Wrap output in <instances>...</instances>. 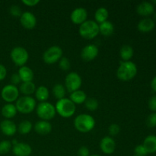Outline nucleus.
<instances>
[{
    "label": "nucleus",
    "mask_w": 156,
    "mask_h": 156,
    "mask_svg": "<svg viewBox=\"0 0 156 156\" xmlns=\"http://www.w3.org/2000/svg\"><path fill=\"white\" fill-rule=\"evenodd\" d=\"M137 66L132 61H121L117 70V76L120 81L129 82L137 74Z\"/></svg>",
    "instance_id": "f257e3e1"
},
{
    "label": "nucleus",
    "mask_w": 156,
    "mask_h": 156,
    "mask_svg": "<svg viewBox=\"0 0 156 156\" xmlns=\"http://www.w3.org/2000/svg\"><path fill=\"white\" fill-rule=\"evenodd\" d=\"M95 120L90 114H81L76 117L74 120V126L79 132L88 133L95 126Z\"/></svg>",
    "instance_id": "f03ea898"
},
{
    "label": "nucleus",
    "mask_w": 156,
    "mask_h": 156,
    "mask_svg": "<svg viewBox=\"0 0 156 156\" xmlns=\"http://www.w3.org/2000/svg\"><path fill=\"white\" fill-rule=\"evenodd\" d=\"M56 111L59 116L63 118H69L76 113V105L69 98H64L58 100L55 105Z\"/></svg>",
    "instance_id": "7ed1b4c3"
},
{
    "label": "nucleus",
    "mask_w": 156,
    "mask_h": 156,
    "mask_svg": "<svg viewBox=\"0 0 156 156\" xmlns=\"http://www.w3.org/2000/svg\"><path fill=\"white\" fill-rule=\"evenodd\" d=\"M79 34L86 40H92L99 34V24L93 20H87L79 25Z\"/></svg>",
    "instance_id": "20e7f679"
},
{
    "label": "nucleus",
    "mask_w": 156,
    "mask_h": 156,
    "mask_svg": "<svg viewBox=\"0 0 156 156\" xmlns=\"http://www.w3.org/2000/svg\"><path fill=\"white\" fill-rule=\"evenodd\" d=\"M15 107L18 112L24 114H30L35 110L37 102L31 96H21L15 101Z\"/></svg>",
    "instance_id": "39448f33"
},
{
    "label": "nucleus",
    "mask_w": 156,
    "mask_h": 156,
    "mask_svg": "<svg viewBox=\"0 0 156 156\" xmlns=\"http://www.w3.org/2000/svg\"><path fill=\"white\" fill-rule=\"evenodd\" d=\"M37 115L42 120H49L54 118L56 111L55 106L50 102H40L36 107Z\"/></svg>",
    "instance_id": "423d86ee"
},
{
    "label": "nucleus",
    "mask_w": 156,
    "mask_h": 156,
    "mask_svg": "<svg viewBox=\"0 0 156 156\" xmlns=\"http://www.w3.org/2000/svg\"><path fill=\"white\" fill-rule=\"evenodd\" d=\"M10 57L12 62L18 66H24L29 59L28 52L22 47H15L12 50Z\"/></svg>",
    "instance_id": "0eeeda50"
},
{
    "label": "nucleus",
    "mask_w": 156,
    "mask_h": 156,
    "mask_svg": "<svg viewBox=\"0 0 156 156\" xmlns=\"http://www.w3.org/2000/svg\"><path fill=\"white\" fill-rule=\"evenodd\" d=\"M62 50L59 46L49 47L43 54V60L47 64H53L59 62L62 57Z\"/></svg>",
    "instance_id": "6e6552de"
},
{
    "label": "nucleus",
    "mask_w": 156,
    "mask_h": 156,
    "mask_svg": "<svg viewBox=\"0 0 156 156\" xmlns=\"http://www.w3.org/2000/svg\"><path fill=\"white\" fill-rule=\"evenodd\" d=\"M82 84V80L81 76L76 72L67 74L65 79V88L67 91L72 93L75 91L79 90Z\"/></svg>",
    "instance_id": "1a4fd4ad"
},
{
    "label": "nucleus",
    "mask_w": 156,
    "mask_h": 156,
    "mask_svg": "<svg viewBox=\"0 0 156 156\" xmlns=\"http://www.w3.org/2000/svg\"><path fill=\"white\" fill-rule=\"evenodd\" d=\"M20 91L18 87L9 84L5 85L1 91V97L7 104H12L19 98Z\"/></svg>",
    "instance_id": "9d476101"
},
{
    "label": "nucleus",
    "mask_w": 156,
    "mask_h": 156,
    "mask_svg": "<svg viewBox=\"0 0 156 156\" xmlns=\"http://www.w3.org/2000/svg\"><path fill=\"white\" fill-rule=\"evenodd\" d=\"M99 53L98 48L94 44H88L81 51V57L85 62H90L95 59Z\"/></svg>",
    "instance_id": "9b49d317"
},
{
    "label": "nucleus",
    "mask_w": 156,
    "mask_h": 156,
    "mask_svg": "<svg viewBox=\"0 0 156 156\" xmlns=\"http://www.w3.org/2000/svg\"><path fill=\"white\" fill-rule=\"evenodd\" d=\"M20 23L25 29L31 30L37 25L36 16L30 12H23L21 16L20 17Z\"/></svg>",
    "instance_id": "f8f14e48"
},
{
    "label": "nucleus",
    "mask_w": 156,
    "mask_h": 156,
    "mask_svg": "<svg viewBox=\"0 0 156 156\" xmlns=\"http://www.w3.org/2000/svg\"><path fill=\"white\" fill-rule=\"evenodd\" d=\"M88 12L84 8H77L72 12L70 15V19L75 24H81L87 21Z\"/></svg>",
    "instance_id": "ddd939ff"
},
{
    "label": "nucleus",
    "mask_w": 156,
    "mask_h": 156,
    "mask_svg": "<svg viewBox=\"0 0 156 156\" xmlns=\"http://www.w3.org/2000/svg\"><path fill=\"white\" fill-rule=\"evenodd\" d=\"M100 149L103 153L111 155L116 149V143L111 136H105L100 142Z\"/></svg>",
    "instance_id": "4468645a"
},
{
    "label": "nucleus",
    "mask_w": 156,
    "mask_h": 156,
    "mask_svg": "<svg viewBox=\"0 0 156 156\" xmlns=\"http://www.w3.org/2000/svg\"><path fill=\"white\" fill-rule=\"evenodd\" d=\"M12 153L15 156H30L32 153V148L25 143H18L12 146Z\"/></svg>",
    "instance_id": "2eb2a0df"
},
{
    "label": "nucleus",
    "mask_w": 156,
    "mask_h": 156,
    "mask_svg": "<svg viewBox=\"0 0 156 156\" xmlns=\"http://www.w3.org/2000/svg\"><path fill=\"white\" fill-rule=\"evenodd\" d=\"M0 130L7 136H13L18 131V128L13 121L5 119L0 123Z\"/></svg>",
    "instance_id": "dca6fc26"
},
{
    "label": "nucleus",
    "mask_w": 156,
    "mask_h": 156,
    "mask_svg": "<svg viewBox=\"0 0 156 156\" xmlns=\"http://www.w3.org/2000/svg\"><path fill=\"white\" fill-rule=\"evenodd\" d=\"M52 125L51 123L47 120H39L35 123L34 129L35 132L37 134L41 136H46L50 133L52 131Z\"/></svg>",
    "instance_id": "f3484780"
},
{
    "label": "nucleus",
    "mask_w": 156,
    "mask_h": 156,
    "mask_svg": "<svg viewBox=\"0 0 156 156\" xmlns=\"http://www.w3.org/2000/svg\"><path fill=\"white\" fill-rule=\"evenodd\" d=\"M155 12L154 5L149 2H143L136 7V12L143 17H148L152 15Z\"/></svg>",
    "instance_id": "a211bd4d"
},
{
    "label": "nucleus",
    "mask_w": 156,
    "mask_h": 156,
    "mask_svg": "<svg viewBox=\"0 0 156 156\" xmlns=\"http://www.w3.org/2000/svg\"><path fill=\"white\" fill-rule=\"evenodd\" d=\"M155 21L153 19L146 18L142 19L137 24V28L142 33H149L155 28Z\"/></svg>",
    "instance_id": "6ab92c4d"
},
{
    "label": "nucleus",
    "mask_w": 156,
    "mask_h": 156,
    "mask_svg": "<svg viewBox=\"0 0 156 156\" xmlns=\"http://www.w3.org/2000/svg\"><path fill=\"white\" fill-rule=\"evenodd\" d=\"M18 73L21 78V82H33L34 74L33 70L30 67L26 66L20 67Z\"/></svg>",
    "instance_id": "aec40b11"
},
{
    "label": "nucleus",
    "mask_w": 156,
    "mask_h": 156,
    "mask_svg": "<svg viewBox=\"0 0 156 156\" xmlns=\"http://www.w3.org/2000/svg\"><path fill=\"white\" fill-rule=\"evenodd\" d=\"M17 108L15 107V105L13 104H6L2 108V115L6 119V120H10L16 116Z\"/></svg>",
    "instance_id": "412c9836"
},
{
    "label": "nucleus",
    "mask_w": 156,
    "mask_h": 156,
    "mask_svg": "<svg viewBox=\"0 0 156 156\" xmlns=\"http://www.w3.org/2000/svg\"><path fill=\"white\" fill-rule=\"evenodd\" d=\"M143 146L147 151L148 154H152L156 152V136L149 135L144 140Z\"/></svg>",
    "instance_id": "4be33fe9"
},
{
    "label": "nucleus",
    "mask_w": 156,
    "mask_h": 156,
    "mask_svg": "<svg viewBox=\"0 0 156 156\" xmlns=\"http://www.w3.org/2000/svg\"><path fill=\"white\" fill-rule=\"evenodd\" d=\"M114 25L111 21H106L99 24V34L105 37H110L114 34Z\"/></svg>",
    "instance_id": "5701e85b"
},
{
    "label": "nucleus",
    "mask_w": 156,
    "mask_h": 156,
    "mask_svg": "<svg viewBox=\"0 0 156 156\" xmlns=\"http://www.w3.org/2000/svg\"><path fill=\"white\" fill-rule=\"evenodd\" d=\"M69 99L75 105H82V104L85 103V101H86L87 95L85 91L79 89L70 93Z\"/></svg>",
    "instance_id": "b1692460"
},
{
    "label": "nucleus",
    "mask_w": 156,
    "mask_h": 156,
    "mask_svg": "<svg viewBox=\"0 0 156 156\" xmlns=\"http://www.w3.org/2000/svg\"><path fill=\"white\" fill-rule=\"evenodd\" d=\"M35 98L40 102H45L47 101V99L50 96V91L49 89L44 85H41L38 88H36L35 91Z\"/></svg>",
    "instance_id": "393cba45"
},
{
    "label": "nucleus",
    "mask_w": 156,
    "mask_h": 156,
    "mask_svg": "<svg viewBox=\"0 0 156 156\" xmlns=\"http://www.w3.org/2000/svg\"><path fill=\"white\" fill-rule=\"evenodd\" d=\"M18 89L24 96H30V94H34L36 91V86L33 82H22Z\"/></svg>",
    "instance_id": "a878e982"
},
{
    "label": "nucleus",
    "mask_w": 156,
    "mask_h": 156,
    "mask_svg": "<svg viewBox=\"0 0 156 156\" xmlns=\"http://www.w3.org/2000/svg\"><path fill=\"white\" fill-rule=\"evenodd\" d=\"M108 17H109V12L106 8H99L94 13V19L96 22L99 24L108 21Z\"/></svg>",
    "instance_id": "bb28decb"
},
{
    "label": "nucleus",
    "mask_w": 156,
    "mask_h": 156,
    "mask_svg": "<svg viewBox=\"0 0 156 156\" xmlns=\"http://www.w3.org/2000/svg\"><path fill=\"white\" fill-rule=\"evenodd\" d=\"M133 48L129 45H123L120 48V56L123 61H130V59L133 56Z\"/></svg>",
    "instance_id": "cd10ccee"
},
{
    "label": "nucleus",
    "mask_w": 156,
    "mask_h": 156,
    "mask_svg": "<svg viewBox=\"0 0 156 156\" xmlns=\"http://www.w3.org/2000/svg\"><path fill=\"white\" fill-rule=\"evenodd\" d=\"M18 131L21 135H27L33 129V124L30 120H24L19 123L18 127Z\"/></svg>",
    "instance_id": "c85d7f7f"
},
{
    "label": "nucleus",
    "mask_w": 156,
    "mask_h": 156,
    "mask_svg": "<svg viewBox=\"0 0 156 156\" xmlns=\"http://www.w3.org/2000/svg\"><path fill=\"white\" fill-rule=\"evenodd\" d=\"M53 94L54 95V97L56 98L57 100H60L65 98L66 94V89L65 86L62 84H56V85L53 86Z\"/></svg>",
    "instance_id": "c756f323"
},
{
    "label": "nucleus",
    "mask_w": 156,
    "mask_h": 156,
    "mask_svg": "<svg viewBox=\"0 0 156 156\" xmlns=\"http://www.w3.org/2000/svg\"><path fill=\"white\" fill-rule=\"evenodd\" d=\"M85 108L90 111H96L98 108V101L96 100L94 98H87L86 101H85Z\"/></svg>",
    "instance_id": "7c9ffc66"
},
{
    "label": "nucleus",
    "mask_w": 156,
    "mask_h": 156,
    "mask_svg": "<svg viewBox=\"0 0 156 156\" xmlns=\"http://www.w3.org/2000/svg\"><path fill=\"white\" fill-rule=\"evenodd\" d=\"M12 149V143L9 140H2L0 142V155H5Z\"/></svg>",
    "instance_id": "2f4dec72"
},
{
    "label": "nucleus",
    "mask_w": 156,
    "mask_h": 156,
    "mask_svg": "<svg viewBox=\"0 0 156 156\" xmlns=\"http://www.w3.org/2000/svg\"><path fill=\"white\" fill-rule=\"evenodd\" d=\"M59 67L63 71H68L71 68V62L66 57H62L59 61Z\"/></svg>",
    "instance_id": "473e14b6"
},
{
    "label": "nucleus",
    "mask_w": 156,
    "mask_h": 156,
    "mask_svg": "<svg viewBox=\"0 0 156 156\" xmlns=\"http://www.w3.org/2000/svg\"><path fill=\"white\" fill-rule=\"evenodd\" d=\"M9 13L14 17H18L20 18L22 15V11L21 9L18 5H12L9 9Z\"/></svg>",
    "instance_id": "72a5a7b5"
},
{
    "label": "nucleus",
    "mask_w": 156,
    "mask_h": 156,
    "mask_svg": "<svg viewBox=\"0 0 156 156\" xmlns=\"http://www.w3.org/2000/svg\"><path fill=\"white\" fill-rule=\"evenodd\" d=\"M108 132L111 136H115L120 132V126L117 123H112L108 128Z\"/></svg>",
    "instance_id": "f704fd0d"
},
{
    "label": "nucleus",
    "mask_w": 156,
    "mask_h": 156,
    "mask_svg": "<svg viewBox=\"0 0 156 156\" xmlns=\"http://www.w3.org/2000/svg\"><path fill=\"white\" fill-rule=\"evenodd\" d=\"M146 124L149 127L154 128L156 126V113H152L146 119Z\"/></svg>",
    "instance_id": "c9c22d12"
},
{
    "label": "nucleus",
    "mask_w": 156,
    "mask_h": 156,
    "mask_svg": "<svg viewBox=\"0 0 156 156\" xmlns=\"http://www.w3.org/2000/svg\"><path fill=\"white\" fill-rule=\"evenodd\" d=\"M134 155L139 156H146L148 155V152L143 145H138L134 149Z\"/></svg>",
    "instance_id": "e433bc0d"
},
{
    "label": "nucleus",
    "mask_w": 156,
    "mask_h": 156,
    "mask_svg": "<svg viewBox=\"0 0 156 156\" xmlns=\"http://www.w3.org/2000/svg\"><path fill=\"white\" fill-rule=\"evenodd\" d=\"M149 108L153 113H156V95H153L149 100Z\"/></svg>",
    "instance_id": "4c0bfd02"
},
{
    "label": "nucleus",
    "mask_w": 156,
    "mask_h": 156,
    "mask_svg": "<svg viewBox=\"0 0 156 156\" xmlns=\"http://www.w3.org/2000/svg\"><path fill=\"white\" fill-rule=\"evenodd\" d=\"M78 156H90V151L87 146H81L78 150Z\"/></svg>",
    "instance_id": "58836bf2"
},
{
    "label": "nucleus",
    "mask_w": 156,
    "mask_h": 156,
    "mask_svg": "<svg viewBox=\"0 0 156 156\" xmlns=\"http://www.w3.org/2000/svg\"><path fill=\"white\" fill-rule=\"evenodd\" d=\"M11 82H12V85L17 86L18 85H19L21 82V78H20L18 73H14L12 75V77H11Z\"/></svg>",
    "instance_id": "ea45409f"
},
{
    "label": "nucleus",
    "mask_w": 156,
    "mask_h": 156,
    "mask_svg": "<svg viewBox=\"0 0 156 156\" xmlns=\"http://www.w3.org/2000/svg\"><path fill=\"white\" fill-rule=\"evenodd\" d=\"M21 2L27 6L34 7V6H36L37 5L39 4L40 1L39 0H22Z\"/></svg>",
    "instance_id": "a19ab883"
},
{
    "label": "nucleus",
    "mask_w": 156,
    "mask_h": 156,
    "mask_svg": "<svg viewBox=\"0 0 156 156\" xmlns=\"http://www.w3.org/2000/svg\"><path fill=\"white\" fill-rule=\"evenodd\" d=\"M6 76H7V69L4 65L0 63V81L4 80Z\"/></svg>",
    "instance_id": "79ce46f5"
},
{
    "label": "nucleus",
    "mask_w": 156,
    "mask_h": 156,
    "mask_svg": "<svg viewBox=\"0 0 156 156\" xmlns=\"http://www.w3.org/2000/svg\"><path fill=\"white\" fill-rule=\"evenodd\" d=\"M151 88L154 91L156 92V76L152 79V80L151 81Z\"/></svg>",
    "instance_id": "37998d69"
},
{
    "label": "nucleus",
    "mask_w": 156,
    "mask_h": 156,
    "mask_svg": "<svg viewBox=\"0 0 156 156\" xmlns=\"http://www.w3.org/2000/svg\"><path fill=\"white\" fill-rule=\"evenodd\" d=\"M90 156H100V155H90Z\"/></svg>",
    "instance_id": "c03bdc74"
},
{
    "label": "nucleus",
    "mask_w": 156,
    "mask_h": 156,
    "mask_svg": "<svg viewBox=\"0 0 156 156\" xmlns=\"http://www.w3.org/2000/svg\"><path fill=\"white\" fill-rule=\"evenodd\" d=\"M133 156H139V155H133Z\"/></svg>",
    "instance_id": "a18cd8bd"
},
{
    "label": "nucleus",
    "mask_w": 156,
    "mask_h": 156,
    "mask_svg": "<svg viewBox=\"0 0 156 156\" xmlns=\"http://www.w3.org/2000/svg\"><path fill=\"white\" fill-rule=\"evenodd\" d=\"M153 2H155V3H156V1H153Z\"/></svg>",
    "instance_id": "49530a36"
}]
</instances>
